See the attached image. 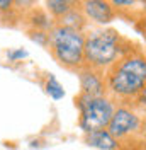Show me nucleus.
I'll use <instances>...</instances> for the list:
<instances>
[{
	"label": "nucleus",
	"mask_w": 146,
	"mask_h": 150,
	"mask_svg": "<svg viewBox=\"0 0 146 150\" xmlns=\"http://www.w3.org/2000/svg\"><path fill=\"white\" fill-rule=\"evenodd\" d=\"M14 9V0H0V16Z\"/></svg>",
	"instance_id": "2eb2a0df"
},
{
	"label": "nucleus",
	"mask_w": 146,
	"mask_h": 150,
	"mask_svg": "<svg viewBox=\"0 0 146 150\" xmlns=\"http://www.w3.org/2000/svg\"><path fill=\"white\" fill-rule=\"evenodd\" d=\"M83 142L99 150H121L117 145L116 138L110 135V131L105 130H97V131H90V133H83Z\"/></svg>",
	"instance_id": "1a4fd4ad"
},
{
	"label": "nucleus",
	"mask_w": 146,
	"mask_h": 150,
	"mask_svg": "<svg viewBox=\"0 0 146 150\" xmlns=\"http://www.w3.org/2000/svg\"><path fill=\"white\" fill-rule=\"evenodd\" d=\"M80 7L88 22H95L100 26L110 24L117 17L112 4L107 0H83V2H80Z\"/></svg>",
	"instance_id": "423d86ee"
},
{
	"label": "nucleus",
	"mask_w": 146,
	"mask_h": 150,
	"mask_svg": "<svg viewBox=\"0 0 146 150\" xmlns=\"http://www.w3.org/2000/svg\"><path fill=\"white\" fill-rule=\"evenodd\" d=\"M146 87V53L138 48L105 72V96L116 106L133 108Z\"/></svg>",
	"instance_id": "f257e3e1"
},
{
	"label": "nucleus",
	"mask_w": 146,
	"mask_h": 150,
	"mask_svg": "<svg viewBox=\"0 0 146 150\" xmlns=\"http://www.w3.org/2000/svg\"><path fill=\"white\" fill-rule=\"evenodd\" d=\"M27 56V51L26 50H10L9 53H7V58H9L10 62H17V60H20V58H26Z\"/></svg>",
	"instance_id": "4468645a"
},
{
	"label": "nucleus",
	"mask_w": 146,
	"mask_h": 150,
	"mask_svg": "<svg viewBox=\"0 0 146 150\" xmlns=\"http://www.w3.org/2000/svg\"><path fill=\"white\" fill-rule=\"evenodd\" d=\"M145 53H146V50H145Z\"/></svg>",
	"instance_id": "dca6fc26"
},
{
	"label": "nucleus",
	"mask_w": 146,
	"mask_h": 150,
	"mask_svg": "<svg viewBox=\"0 0 146 150\" xmlns=\"http://www.w3.org/2000/svg\"><path fill=\"white\" fill-rule=\"evenodd\" d=\"M26 34L29 36V39H32L34 43L41 45V46L48 48V45H49V33H46V31H37V29H26Z\"/></svg>",
	"instance_id": "ddd939ff"
},
{
	"label": "nucleus",
	"mask_w": 146,
	"mask_h": 150,
	"mask_svg": "<svg viewBox=\"0 0 146 150\" xmlns=\"http://www.w3.org/2000/svg\"><path fill=\"white\" fill-rule=\"evenodd\" d=\"M49 55L68 72H78L85 67V33L58 26L49 31Z\"/></svg>",
	"instance_id": "7ed1b4c3"
},
{
	"label": "nucleus",
	"mask_w": 146,
	"mask_h": 150,
	"mask_svg": "<svg viewBox=\"0 0 146 150\" xmlns=\"http://www.w3.org/2000/svg\"><path fill=\"white\" fill-rule=\"evenodd\" d=\"M78 82H80V92L87 94V96H93V97H104L105 96V75L83 67L77 72Z\"/></svg>",
	"instance_id": "0eeeda50"
},
{
	"label": "nucleus",
	"mask_w": 146,
	"mask_h": 150,
	"mask_svg": "<svg viewBox=\"0 0 146 150\" xmlns=\"http://www.w3.org/2000/svg\"><path fill=\"white\" fill-rule=\"evenodd\" d=\"M139 45L124 38L117 29L97 28L85 34V67L105 75L119 58L138 50Z\"/></svg>",
	"instance_id": "f03ea898"
},
{
	"label": "nucleus",
	"mask_w": 146,
	"mask_h": 150,
	"mask_svg": "<svg viewBox=\"0 0 146 150\" xmlns=\"http://www.w3.org/2000/svg\"><path fill=\"white\" fill-rule=\"evenodd\" d=\"M22 21L27 24V29H37V31H46V33H49L56 26L55 19L48 14V10L41 7H32L29 12L24 14Z\"/></svg>",
	"instance_id": "6e6552de"
},
{
	"label": "nucleus",
	"mask_w": 146,
	"mask_h": 150,
	"mask_svg": "<svg viewBox=\"0 0 146 150\" xmlns=\"http://www.w3.org/2000/svg\"><path fill=\"white\" fill-rule=\"evenodd\" d=\"M46 94H48L51 99H55V101H60V99L65 97L63 85L56 80L55 75H49V77H48V82H46Z\"/></svg>",
	"instance_id": "f8f14e48"
},
{
	"label": "nucleus",
	"mask_w": 146,
	"mask_h": 150,
	"mask_svg": "<svg viewBox=\"0 0 146 150\" xmlns=\"http://www.w3.org/2000/svg\"><path fill=\"white\" fill-rule=\"evenodd\" d=\"M107 130L121 150H146V111L117 106Z\"/></svg>",
	"instance_id": "20e7f679"
},
{
	"label": "nucleus",
	"mask_w": 146,
	"mask_h": 150,
	"mask_svg": "<svg viewBox=\"0 0 146 150\" xmlns=\"http://www.w3.org/2000/svg\"><path fill=\"white\" fill-rule=\"evenodd\" d=\"M56 24H58V26H65V28H70V29H75V31L83 33L85 28H87V24H88V21H87L82 7H80V2L77 4V7H73V9L70 10L63 19H60Z\"/></svg>",
	"instance_id": "9d476101"
},
{
	"label": "nucleus",
	"mask_w": 146,
	"mask_h": 150,
	"mask_svg": "<svg viewBox=\"0 0 146 150\" xmlns=\"http://www.w3.org/2000/svg\"><path fill=\"white\" fill-rule=\"evenodd\" d=\"M73 103L78 109V126L80 130H83V133L105 130L117 109V106L107 96L93 97V96L78 92L75 96Z\"/></svg>",
	"instance_id": "39448f33"
},
{
	"label": "nucleus",
	"mask_w": 146,
	"mask_h": 150,
	"mask_svg": "<svg viewBox=\"0 0 146 150\" xmlns=\"http://www.w3.org/2000/svg\"><path fill=\"white\" fill-rule=\"evenodd\" d=\"M78 2L73 0H48L44 5V9L48 10V14L55 19V22H58L60 19H63L73 7H77Z\"/></svg>",
	"instance_id": "9b49d317"
}]
</instances>
